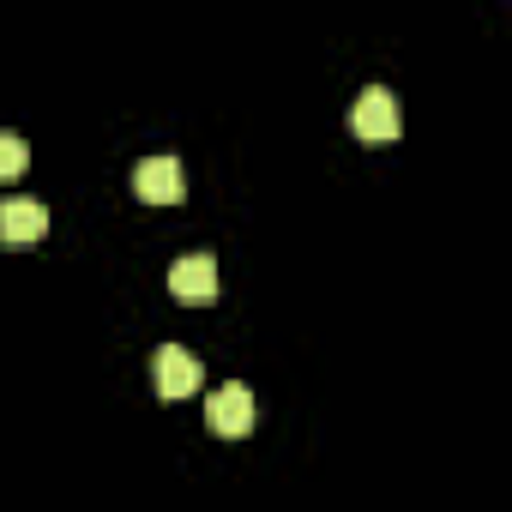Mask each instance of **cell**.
Returning a JSON list of instances; mask_svg holds the SVG:
<instances>
[{"mask_svg": "<svg viewBox=\"0 0 512 512\" xmlns=\"http://www.w3.org/2000/svg\"><path fill=\"white\" fill-rule=\"evenodd\" d=\"M169 290H175V302H187V308L217 302V260H211V253H187V260H175V266H169Z\"/></svg>", "mask_w": 512, "mask_h": 512, "instance_id": "cell-3", "label": "cell"}, {"mask_svg": "<svg viewBox=\"0 0 512 512\" xmlns=\"http://www.w3.org/2000/svg\"><path fill=\"white\" fill-rule=\"evenodd\" d=\"M25 163H31V145L19 133H0V181H19Z\"/></svg>", "mask_w": 512, "mask_h": 512, "instance_id": "cell-7", "label": "cell"}, {"mask_svg": "<svg viewBox=\"0 0 512 512\" xmlns=\"http://www.w3.org/2000/svg\"><path fill=\"white\" fill-rule=\"evenodd\" d=\"M398 127H404V115H398V97H392L386 85H368V91L350 103V133H356L362 145H392Z\"/></svg>", "mask_w": 512, "mask_h": 512, "instance_id": "cell-1", "label": "cell"}, {"mask_svg": "<svg viewBox=\"0 0 512 512\" xmlns=\"http://www.w3.org/2000/svg\"><path fill=\"white\" fill-rule=\"evenodd\" d=\"M205 422H211V434L241 440V434L253 428V392H247V386H217V392L205 398Z\"/></svg>", "mask_w": 512, "mask_h": 512, "instance_id": "cell-4", "label": "cell"}, {"mask_svg": "<svg viewBox=\"0 0 512 512\" xmlns=\"http://www.w3.org/2000/svg\"><path fill=\"white\" fill-rule=\"evenodd\" d=\"M49 235V211L37 199H7L0 205V241L7 247H37Z\"/></svg>", "mask_w": 512, "mask_h": 512, "instance_id": "cell-6", "label": "cell"}, {"mask_svg": "<svg viewBox=\"0 0 512 512\" xmlns=\"http://www.w3.org/2000/svg\"><path fill=\"white\" fill-rule=\"evenodd\" d=\"M151 374H157V398H187V392H199V356L181 350V344H163L157 362H151Z\"/></svg>", "mask_w": 512, "mask_h": 512, "instance_id": "cell-5", "label": "cell"}, {"mask_svg": "<svg viewBox=\"0 0 512 512\" xmlns=\"http://www.w3.org/2000/svg\"><path fill=\"white\" fill-rule=\"evenodd\" d=\"M133 193H139L145 205H181V199H187V175H181L175 157H145V163L133 169Z\"/></svg>", "mask_w": 512, "mask_h": 512, "instance_id": "cell-2", "label": "cell"}]
</instances>
